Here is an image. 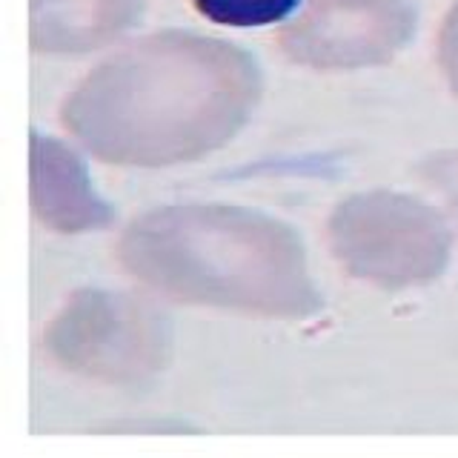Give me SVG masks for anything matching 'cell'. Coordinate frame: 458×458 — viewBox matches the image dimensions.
I'll list each match as a JSON object with an SVG mask.
<instances>
[{
	"label": "cell",
	"instance_id": "cell-7",
	"mask_svg": "<svg viewBox=\"0 0 458 458\" xmlns=\"http://www.w3.org/2000/svg\"><path fill=\"white\" fill-rule=\"evenodd\" d=\"M140 0H32L38 52H89L123 35L140 18Z\"/></svg>",
	"mask_w": 458,
	"mask_h": 458
},
{
	"label": "cell",
	"instance_id": "cell-3",
	"mask_svg": "<svg viewBox=\"0 0 458 458\" xmlns=\"http://www.w3.org/2000/svg\"><path fill=\"white\" fill-rule=\"evenodd\" d=\"M329 243L350 276L404 290L441 276L453 238L424 200L376 190L341 200L329 218Z\"/></svg>",
	"mask_w": 458,
	"mask_h": 458
},
{
	"label": "cell",
	"instance_id": "cell-6",
	"mask_svg": "<svg viewBox=\"0 0 458 458\" xmlns=\"http://www.w3.org/2000/svg\"><path fill=\"white\" fill-rule=\"evenodd\" d=\"M32 207L57 233H86L112 221V209L92 186L89 169L61 140L32 135Z\"/></svg>",
	"mask_w": 458,
	"mask_h": 458
},
{
	"label": "cell",
	"instance_id": "cell-10",
	"mask_svg": "<svg viewBox=\"0 0 458 458\" xmlns=\"http://www.w3.org/2000/svg\"><path fill=\"white\" fill-rule=\"evenodd\" d=\"M438 61L444 75H447L453 92L458 95V4L450 9L447 21L441 26V38H438Z\"/></svg>",
	"mask_w": 458,
	"mask_h": 458
},
{
	"label": "cell",
	"instance_id": "cell-5",
	"mask_svg": "<svg viewBox=\"0 0 458 458\" xmlns=\"http://www.w3.org/2000/svg\"><path fill=\"white\" fill-rule=\"evenodd\" d=\"M412 35L410 0H315L284 29L281 43L298 64L358 69L390 61Z\"/></svg>",
	"mask_w": 458,
	"mask_h": 458
},
{
	"label": "cell",
	"instance_id": "cell-2",
	"mask_svg": "<svg viewBox=\"0 0 458 458\" xmlns=\"http://www.w3.org/2000/svg\"><path fill=\"white\" fill-rule=\"evenodd\" d=\"M121 261L152 290L190 304L301 318L321 307L304 243L272 215L229 204H178L140 215Z\"/></svg>",
	"mask_w": 458,
	"mask_h": 458
},
{
	"label": "cell",
	"instance_id": "cell-4",
	"mask_svg": "<svg viewBox=\"0 0 458 458\" xmlns=\"http://www.w3.org/2000/svg\"><path fill=\"white\" fill-rule=\"evenodd\" d=\"M47 347L64 367L89 378L135 384L166 367L172 333L164 315L132 295L89 290L57 312Z\"/></svg>",
	"mask_w": 458,
	"mask_h": 458
},
{
	"label": "cell",
	"instance_id": "cell-8",
	"mask_svg": "<svg viewBox=\"0 0 458 458\" xmlns=\"http://www.w3.org/2000/svg\"><path fill=\"white\" fill-rule=\"evenodd\" d=\"M192 6L212 23L247 29L286 21L301 0H192Z\"/></svg>",
	"mask_w": 458,
	"mask_h": 458
},
{
	"label": "cell",
	"instance_id": "cell-9",
	"mask_svg": "<svg viewBox=\"0 0 458 458\" xmlns=\"http://www.w3.org/2000/svg\"><path fill=\"white\" fill-rule=\"evenodd\" d=\"M427 178L433 181L436 190L450 204L453 215L458 218V152L438 155L427 164Z\"/></svg>",
	"mask_w": 458,
	"mask_h": 458
},
{
	"label": "cell",
	"instance_id": "cell-1",
	"mask_svg": "<svg viewBox=\"0 0 458 458\" xmlns=\"http://www.w3.org/2000/svg\"><path fill=\"white\" fill-rule=\"evenodd\" d=\"M261 72L250 52L190 32L112 55L64 106V123L109 164L164 166L224 147L252 114Z\"/></svg>",
	"mask_w": 458,
	"mask_h": 458
}]
</instances>
